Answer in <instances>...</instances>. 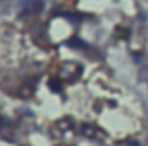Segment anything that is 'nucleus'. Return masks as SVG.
<instances>
[{"label": "nucleus", "mask_w": 148, "mask_h": 146, "mask_svg": "<svg viewBox=\"0 0 148 146\" xmlns=\"http://www.w3.org/2000/svg\"><path fill=\"white\" fill-rule=\"evenodd\" d=\"M65 45H67V46H69L72 49H81V48L86 46V43L83 41H81L80 38H77V37H73V38L66 41Z\"/></svg>", "instance_id": "nucleus-2"}, {"label": "nucleus", "mask_w": 148, "mask_h": 146, "mask_svg": "<svg viewBox=\"0 0 148 146\" xmlns=\"http://www.w3.org/2000/svg\"><path fill=\"white\" fill-rule=\"evenodd\" d=\"M128 144H130V145H140V143H138V141H136V143H135V141H130Z\"/></svg>", "instance_id": "nucleus-4"}, {"label": "nucleus", "mask_w": 148, "mask_h": 146, "mask_svg": "<svg viewBox=\"0 0 148 146\" xmlns=\"http://www.w3.org/2000/svg\"><path fill=\"white\" fill-rule=\"evenodd\" d=\"M49 88H50V90H51L52 93H59V92L61 90V85H60V82H59L58 80L51 79V80L49 81Z\"/></svg>", "instance_id": "nucleus-3"}, {"label": "nucleus", "mask_w": 148, "mask_h": 146, "mask_svg": "<svg viewBox=\"0 0 148 146\" xmlns=\"http://www.w3.org/2000/svg\"><path fill=\"white\" fill-rule=\"evenodd\" d=\"M44 8V2L43 0H28L25 2L24 12L31 13V14H37L40 13Z\"/></svg>", "instance_id": "nucleus-1"}]
</instances>
